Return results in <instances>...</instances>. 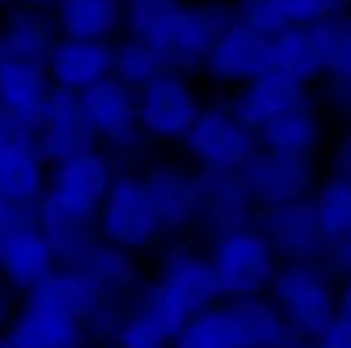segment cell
<instances>
[{"instance_id":"cell-12","label":"cell","mask_w":351,"mask_h":348,"mask_svg":"<svg viewBox=\"0 0 351 348\" xmlns=\"http://www.w3.org/2000/svg\"><path fill=\"white\" fill-rule=\"evenodd\" d=\"M56 267V253L45 236V230L37 222V211L23 214L9 236L0 247V278H3L14 293H32L37 289Z\"/></svg>"},{"instance_id":"cell-31","label":"cell","mask_w":351,"mask_h":348,"mask_svg":"<svg viewBox=\"0 0 351 348\" xmlns=\"http://www.w3.org/2000/svg\"><path fill=\"white\" fill-rule=\"evenodd\" d=\"M112 337L115 348H171L174 343L155 317L146 314L141 306H132L127 314H121Z\"/></svg>"},{"instance_id":"cell-34","label":"cell","mask_w":351,"mask_h":348,"mask_svg":"<svg viewBox=\"0 0 351 348\" xmlns=\"http://www.w3.org/2000/svg\"><path fill=\"white\" fill-rule=\"evenodd\" d=\"M230 9H233V20H239L267 37L287 28L273 0H230Z\"/></svg>"},{"instance_id":"cell-20","label":"cell","mask_w":351,"mask_h":348,"mask_svg":"<svg viewBox=\"0 0 351 348\" xmlns=\"http://www.w3.org/2000/svg\"><path fill=\"white\" fill-rule=\"evenodd\" d=\"M51 93L53 84L45 73V65L0 60V110L25 132H34L40 124Z\"/></svg>"},{"instance_id":"cell-44","label":"cell","mask_w":351,"mask_h":348,"mask_svg":"<svg viewBox=\"0 0 351 348\" xmlns=\"http://www.w3.org/2000/svg\"><path fill=\"white\" fill-rule=\"evenodd\" d=\"M132 3H163V0H127V6H132Z\"/></svg>"},{"instance_id":"cell-24","label":"cell","mask_w":351,"mask_h":348,"mask_svg":"<svg viewBox=\"0 0 351 348\" xmlns=\"http://www.w3.org/2000/svg\"><path fill=\"white\" fill-rule=\"evenodd\" d=\"M60 37L115 42L127 25V0H56L51 6Z\"/></svg>"},{"instance_id":"cell-13","label":"cell","mask_w":351,"mask_h":348,"mask_svg":"<svg viewBox=\"0 0 351 348\" xmlns=\"http://www.w3.org/2000/svg\"><path fill=\"white\" fill-rule=\"evenodd\" d=\"M152 286L166 303H171L186 317V321L202 309L222 303V293H219V284H217V275L211 270L208 256H197V253L183 250V247H174L163 258L160 275Z\"/></svg>"},{"instance_id":"cell-22","label":"cell","mask_w":351,"mask_h":348,"mask_svg":"<svg viewBox=\"0 0 351 348\" xmlns=\"http://www.w3.org/2000/svg\"><path fill=\"white\" fill-rule=\"evenodd\" d=\"M56 40H60V28L51 9L12 6L0 23V60L45 65Z\"/></svg>"},{"instance_id":"cell-46","label":"cell","mask_w":351,"mask_h":348,"mask_svg":"<svg viewBox=\"0 0 351 348\" xmlns=\"http://www.w3.org/2000/svg\"><path fill=\"white\" fill-rule=\"evenodd\" d=\"M0 3H3V0H0Z\"/></svg>"},{"instance_id":"cell-17","label":"cell","mask_w":351,"mask_h":348,"mask_svg":"<svg viewBox=\"0 0 351 348\" xmlns=\"http://www.w3.org/2000/svg\"><path fill=\"white\" fill-rule=\"evenodd\" d=\"M256 208L242 186L239 171H199V211L197 227L211 236V242L230 230L253 225Z\"/></svg>"},{"instance_id":"cell-11","label":"cell","mask_w":351,"mask_h":348,"mask_svg":"<svg viewBox=\"0 0 351 348\" xmlns=\"http://www.w3.org/2000/svg\"><path fill=\"white\" fill-rule=\"evenodd\" d=\"M273 71V37L256 28L230 20L214 40L199 73H206L219 87H237L253 82L256 76Z\"/></svg>"},{"instance_id":"cell-19","label":"cell","mask_w":351,"mask_h":348,"mask_svg":"<svg viewBox=\"0 0 351 348\" xmlns=\"http://www.w3.org/2000/svg\"><path fill=\"white\" fill-rule=\"evenodd\" d=\"M48 183V163L32 132L0 149V199L17 211H37Z\"/></svg>"},{"instance_id":"cell-27","label":"cell","mask_w":351,"mask_h":348,"mask_svg":"<svg viewBox=\"0 0 351 348\" xmlns=\"http://www.w3.org/2000/svg\"><path fill=\"white\" fill-rule=\"evenodd\" d=\"M230 306L233 323L239 334V348H289L295 334L289 332L281 312L267 295L225 301Z\"/></svg>"},{"instance_id":"cell-41","label":"cell","mask_w":351,"mask_h":348,"mask_svg":"<svg viewBox=\"0 0 351 348\" xmlns=\"http://www.w3.org/2000/svg\"><path fill=\"white\" fill-rule=\"evenodd\" d=\"M337 312L351 317V275H346L337 289Z\"/></svg>"},{"instance_id":"cell-36","label":"cell","mask_w":351,"mask_h":348,"mask_svg":"<svg viewBox=\"0 0 351 348\" xmlns=\"http://www.w3.org/2000/svg\"><path fill=\"white\" fill-rule=\"evenodd\" d=\"M315 343L320 348H351V317L337 312L332 317V323L324 329V334H320Z\"/></svg>"},{"instance_id":"cell-39","label":"cell","mask_w":351,"mask_h":348,"mask_svg":"<svg viewBox=\"0 0 351 348\" xmlns=\"http://www.w3.org/2000/svg\"><path fill=\"white\" fill-rule=\"evenodd\" d=\"M23 214H28V211H17V208L6 206V202L0 199V247H3V242H6V236H9V230L14 227V222H17Z\"/></svg>"},{"instance_id":"cell-28","label":"cell","mask_w":351,"mask_h":348,"mask_svg":"<svg viewBox=\"0 0 351 348\" xmlns=\"http://www.w3.org/2000/svg\"><path fill=\"white\" fill-rule=\"evenodd\" d=\"M309 202L315 208L320 234H324L329 247L351 242V180L348 177H337V174L320 177L309 194Z\"/></svg>"},{"instance_id":"cell-2","label":"cell","mask_w":351,"mask_h":348,"mask_svg":"<svg viewBox=\"0 0 351 348\" xmlns=\"http://www.w3.org/2000/svg\"><path fill=\"white\" fill-rule=\"evenodd\" d=\"M233 20L230 0H163V3L127 6L124 34L152 45L166 71L199 73L202 62Z\"/></svg>"},{"instance_id":"cell-7","label":"cell","mask_w":351,"mask_h":348,"mask_svg":"<svg viewBox=\"0 0 351 348\" xmlns=\"http://www.w3.org/2000/svg\"><path fill=\"white\" fill-rule=\"evenodd\" d=\"M79 104L90 124L96 147L104 149L115 163H127L149 147L138 124L135 90H130L115 76H107L104 82L79 93Z\"/></svg>"},{"instance_id":"cell-15","label":"cell","mask_w":351,"mask_h":348,"mask_svg":"<svg viewBox=\"0 0 351 348\" xmlns=\"http://www.w3.org/2000/svg\"><path fill=\"white\" fill-rule=\"evenodd\" d=\"M32 138H34L37 149L48 166L96 149V138H93L90 124H87L84 112H82L79 96L65 93V90L51 93Z\"/></svg>"},{"instance_id":"cell-40","label":"cell","mask_w":351,"mask_h":348,"mask_svg":"<svg viewBox=\"0 0 351 348\" xmlns=\"http://www.w3.org/2000/svg\"><path fill=\"white\" fill-rule=\"evenodd\" d=\"M25 129L23 127H17L12 119H9V115L3 112V110H0V149H3V147H9V143L14 140V138H20Z\"/></svg>"},{"instance_id":"cell-32","label":"cell","mask_w":351,"mask_h":348,"mask_svg":"<svg viewBox=\"0 0 351 348\" xmlns=\"http://www.w3.org/2000/svg\"><path fill=\"white\" fill-rule=\"evenodd\" d=\"M284 25H317L351 12V0H273Z\"/></svg>"},{"instance_id":"cell-29","label":"cell","mask_w":351,"mask_h":348,"mask_svg":"<svg viewBox=\"0 0 351 348\" xmlns=\"http://www.w3.org/2000/svg\"><path fill=\"white\" fill-rule=\"evenodd\" d=\"M171 348H239V334L230 306L222 301L191 314L180 334L174 337Z\"/></svg>"},{"instance_id":"cell-42","label":"cell","mask_w":351,"mask_h":348,"mask_svg":"<svg viewBox=\"0 0 351 348\" xmlns=\"http://www.w3.org/2000/svg\"><path fill=\"white\" fill-rule=\"evenodd\" d=\"M3 3H12V6H34V9H51L56 0H3Z\"/></svg>"},{"instance_id":"cell-6","label":"cell","mask_w":351,"mask_h":348,"mask_svg":"<svg viewBox=\"0 0 351 348\" xmlns=\"http://www.w3.org/2000/svg\"><path fill=\"white\" fill-rule=\"evenodd\" d=\"M163 234L141 171L119 169L96 216V236L124 253L146 250Z\"/></svg>"},{"instance_id":"cell-37","label":"cell","mask_w":351,"mask_h":348,"mask_svg":"<svg viewBox=\"0 0 351 348\" xmlns=\"http://www.w3.org/2000/svg\"><path fill=\"white\" fill-rule=\"evenodd\" d=\"M324 267L329 273H337V275H351V242H343V245H335L329 247L326 258H324Z\"/></svg>"},{"instance_id":"cell-5","label":"cell","mask_w":351,"mask_h":348,"mask_svg":"<svg viewBox=\"0 0 351 348\" xmlns=\"http://www.w3.org/2000/svg\"><path fill=\"white\" fill-rule=\"evenodd\" d=\"M180 149L197 171H242V166L258 152V138L228 101H214L202 104Z\"/></svg>"},{"instance_id":"cell-45","label":"cell","mask_w":351,"mask_h":348,"mask_svg":"<svg viewBox=\"0 0 351 348\" xmlns=\"http://www.w3.org/2000/svg\"><path fill=\"white\" fill-rule=\"evenodd\" d=\"M0 348H14V345L6 340V334H0Z\"/></svg>"},{"instance_id":"cell-1","label":"cell","mask_w":351,"mask_h":348,"mask_svg":"<svg viewBox=\"0 0 351 348\" xmlns=\"http://www.w3.org/2000/svg\"><path fill=\"white\" fill-rule=\"evenodd\" d=\"M119 169L121 166L99 147L48 166L37 222L45 230L60 267H73L82 253L99 239L96 216Z\"/></svg>"},{"instance_id":"cell-33","label":"cell","mask_w":351,"mask_h":348,"mask_svg":"<svg viewBox=\"0 0 351 348\" xmlns=\"http://www.w3.org/2000/svg\"><path fill=\"white\" fill-rule=\"evenodd\" d=\"M315 107L317 112L351 124V73H326L315 84Z\"/></svg>"},{"instance_id":"cell-30","label":"cell","mask_w":351,"mask_h":348,"mask_svg":"<svg viewBox=\"0 0 351 348\" xmlns=\"http://www.w3.org/2000/svg\"><path fill=\"white\" fill-rule=\"evenodd\" d=\"M160 71H166V68L146 40L121 34L112 42V76L121 84H127L130 90H141V87L149 84Z\"/></svg>"},{"instance_id":"cell-26","label":"cell","mask_w":351,"mask_h":348,"mask_svg":"<svg viewBox=\"0 0 351 348\" xmlns=\"http://www.w3.org/2000/svg\"><path fill=\"white\" fill-rule=\"evenodd\" d=\"M73 270H79L90 278L110 306H115L127 295H135V289H138V270L132 264V253L110 247L101 239H96L82 253V258L73 264Z\"/></svg>"},{"instance_id":"cell-3","label":"cell","mask_w":351,"mask_h":348,"mask_svg":"<svg viewBox=\"0 0 351 348\" xmlns=\"http://www.w3.org/2000/svg\"><path fill=\"white\" fill-rule=\"evenodd\" d=\"M267 298L295 340H317L337 314V289L324 264H281Z\"/></svg>"},{"instance_id":"cell-23","label":"cell","mask_w":351,"mask_h":348,"mask_svg":"<svg viewBox=\"0 0 351 348\" xmlns=\"http://www.w3.org/2000/svg\"><path fill=\"white\" fill-rule=\"evenodd\" d=\"M256 138L258 149L265 152L317 160V155L326 149V119L317 107H301L258 127Z\"/></svg>"},{"instance_id":"cell-9","label":"cell","mask_w":351,"mask_h":348,"mask_svg":"<svg viewBox=\"0 0 351 348\" xmlns=\"http://www.w3.org/2000/svg\"><path fill=\"white\" fill-rule=\"evenodd\" d=\"M242 186L256 211L278 208L287 202H298L312 194L317 186V160L289 158L258 149L239 171Z\"/></svg>"},{"instance_id":"cell-43","label":"cell","mask_w":351,"mask_h":348,"mask_svg":"<svg viewBox=\"0 0 351 348\" xmlns=\"http://www.w3.org/2000/svg\"><path fill=\"white\" fill-rule=\"evenodd\" d=\"M289 348H320L315 340H295V343H292Z\"/></svg>"},{"instance_id":"cell-21","label":"cell","mask_w":351,"mask_h":348,"mask_svg":"<svg viewBox=\"0 0 351 348\" xmlns=\"http://www.w3.org/2000/svg\"><path fill=\"white\" fill-rule=\"evenodd\" d=\"M3 334L14 348H79L84 326L65 312L25 295V303L14 312Z\"/></svg>"},{"instance_id":"cell-35","label":"cell","mask_w":351,"mask_h":348,"mask_svg":"<svg viewBox=\"0 0 351 348\" xmlns=\"http://www.w3.org/2000/svg\"><path fill=\"white\" fill-rule=\"evenodd\" d=\"M326 174L351 180V124L343 127V132L329 143L326 149Z\"/></svg>"},{"instance_id":"cell-25","label":"cell","mask_w":351,"mask_h":348,"mask_svg":"<svg viewBox=\"0 0 351 348\" xmlns=\"http://www.w3.org/2000/svg\"><path fill=\"white\" fill-rule=\"evenodd\" d=\"M273 71L315 87L329 73L324 37L317 25H287L273 34Z\"/></svg>"},{"instance_id":"cell-10","label":"cell","mask_w":351,"mask_h":348,"mask_svg":"<svg viewBox=\"0 0 351 348\" xmlns=\"http://www.w3.org/2000/svg\"><path fill=\"white\" fill-rule=\"evenodd\" d=\"M253 225L267 239L281 264H324L329 253L309 197L278 208L256 211Z\"/></svg>"},{"instance_id":"cell-38","label":"cell","mask_w":351,"mask_h":348,"mask_svg":"<svg viewBox=\"0 0 351 348\" xmlns=\"http://www.w3.org/2000/svg\"><path fill=\"white\" fill-rule=\"evenodd\" d=\"M14 289L0 278V332H6V326L12 323V317H14Z\"/></svg>"},{"instance_id":"cell-18","label":"cell","mask_w":351,"mask_h":348,"mask_svg":"<svg viewBox=\"0 0 351 348\" xmlns=\"http://www.w3.org/2000/svg\"><path fill=\"white\" fill-rule=\"evenodd\" d=\"M45 73L53 90L79 96L87 87L112 76V42L60 37L45 60Z\"/></svg>"},{"instance_id":"cell-8","label":"cell","mask_w":351,"mask_h":348,"mask_svg":"<svg viewBox=\"0 0 351 348\" xmlns=\"http://www.w3.org/2000/svg\"><path fill=\"white\" fill-rule=\"evenodd\" d=\"M135 104L143 138L166 147H180L202 110L191 76L178 71H160L149 84L135 90Z\"/></svg>"},{"instance_id":"cell-16","label":"cell","mask_w":351,"mask_h":348,"mask_svg":"<svg viewBox=\"0 0 351 348\" xmlns=\"http://www.w3.org/2000/svg\"><path fill=\"white\" fill-rule=\"evenodd\" d=\"M228 104L247 127L258 129L284 112L301 110V107H315V87H306L278 71H267V73L256 76L253 82L237 87V90L230 93Z\"/></svg>"},{"instance_id":"cell-4","label":"cell","mask_w":351,"mask_h":348,"mask_svg":"<svg viewBox=\"0 0 351 348\" xmlns=\"http://www.w3.org/2000/svg\"><path fill=\"white\" fill-rule=\"evenodd\" d=\"M211 270L217 275L222 301L267 295V289L281 267L278 256L258 234L256 225L230 230L211 242Z\"/></svg>"},{"instance_id":"cell-14","label":"cell","mask_w":351,"mask_h":348,"mask_svg":"<svg viewBox=\"0 0 351 348\" xmlns=\"http://www.w3.org/2000/svg\"><path fill=\"white\" fill-rule=\"evenodd\" d=\"M143 186L149 191L158 222L166 230H183L197 222L199 211V171L180 160H155L143 171Z\"/></svg>"}]
</instances>
